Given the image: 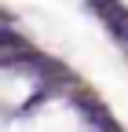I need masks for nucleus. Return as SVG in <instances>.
Wrapping results in <instances>:
<instances>
[{
    "label": "nucleus",
    "instance_id": "nucleus-1",
    "mask_svg": "<svg viewBox=\"0 0 128 132\" xmlns=\"http://www.w3.org/2000/svg\"><path fill=\"white\" fill-rule=\"evenodd\" d=\"M33 132H81V121H77V114L70 106H44L33 121Z\"/></svg>",
    "mask_w": 128,
    "mask_h": 132
}]
</instances>
